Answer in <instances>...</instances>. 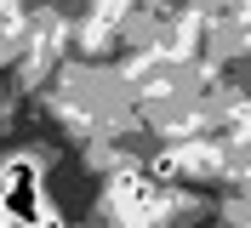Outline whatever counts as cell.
Listing matches in <instances>:
<instances>
[{
    "label": "cell",
    "mask_w": 251,
    "mask_h": 228,
    "mask_svg": "<svg viewBox=\"0 0 251 228\" xmlns=\"http://www.w3.org/2000/svg\"><path fill=\"white\" fill-rule=\"evenodd\" d=\"M46 211V188H40V166L29 154H6L0 160V217L6 223H29Z\"/></svg>",
    "instance_id": "obj_1"
},
{
    "label": "cell",
    "mask_w": 251,
    "mask_h": 228,
    "mask_svg": "<svg viewBox=\"0 0 251 228\" xmlns=\"http://www.w3.org/2000/svg\"><path fill=\"white\" fill-rule=\"evenodd\" d=\"M114 211L126 217V223H137V228H149L154 223V211L166 205V182L154 177V171H126V177H114Z\"/></svg>",
    "instance_id": "obj_2"
}]
</instances>
